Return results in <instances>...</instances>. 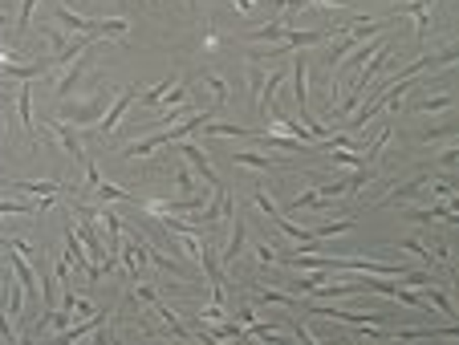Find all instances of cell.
Listing matches in <instances>:
<instances>
[{"mask_svg": "<svg viewBox=\"0 0 459 345\" xmlns=\"http://www.w3.org/2000/svg\"><path fill=\"white\" fill-rule=\"evenodd\" d=\"M330 163H338V167H366V158H362V155H354L350 146H338V150L330 155Z\"/></svg>", "mask_w": 459, "mask_h": 345, "instance_id": "ac0fdd59", "label": "cell"}, {"mask_svg": "<svg viewBox=\"0 0 459 345\" xmlns=\"http://www.w3.org/2000/svg\"><path fill=\"white\" fill-rule=\"evenodd\" d=\"M130 102H139V89H134V86L118 89L114 102L106 106V114L98 118V138H110V134H114V126L122 122V114H126V106H130Z\"/></svg>", "mask_w": 459, "mask_h": 345, "instance_id": "7a4b0ae2", "label": "cell"}, {"mask_svg": "<svg viewBox=\"0 0 459 345\" xmlns=\"http://www.w3.org/2000/svg\"><path fill=\"white\" fill-rule=\"evenodd\" d=\"M354 228V219H338V224H325V228L313 231V240H330V236H342V231Z\"/></svg>", "mask_w": 459, "mask_h": 345, "instance_id": "7402d4cb", "label": "cell"}, {"mask_svg": "<svg viewBox=\"0 0 459 345\" xmlns=\"http://www.w3.org/2000/svg\"><path fill=\"white\" fill-rule=\"evenodd\" d=\"M118 260H122V273H126L130 280H139V273H143V264H146V248L122 240V248H118Z\"/></svg>", "mask_w": 459, "mask_h": 345, "instance_id": "277c9868", "label": "cell"}, {"mask_svg": "<svg viewBox=\"0 0 459 345\" xmlns=\"http://www.w3.org/2000/svg\"><path fill=\"white\" fill-rule=\"evenodd\" d=\"M317 203V191H301L297 199H293V207H313Z\"/></svg>", "mask_w": 459, "mask_h": 345, "instance_id": "f1b7e54d", "label": "cell"}, {"mask_svg": "<svg viewBox=\"0 0 459 345\" xmlns=\"http://www.w3.org/2000/svg\"><path fill=\"white\" fill-rule=\"evenodd\" d=\"M82 70H86V58L77 53V58H73V65H70V70H65V73H61V82H58V102L73 98V86L82 82Z\"/></svg>", "mask_w": 459, "mask_h": 345, "instance_id": "30bf717a", "label": "cell"}, {"mask_svg": "<svg viewBox=\"0 0 459 345\" xmlns=\"http://www.w3.org/2000/svg\"><path fill=\"white\" fill-rule=\"evenodd\" d=\"M163 98H167V106H183V102H187V77H179V82L163 94Z\"/></svg>", "mask_w": 459, "mask_h": 345, "instance_id": "484cf974", "label": "cell"}, {"mask_svg": "<svg viewBox=\"0 0 459 345\" xmlns=\"http://www.w3.org/2000/svg\"><path fill=\"white\" fill-rule=\"evenodd\" d=\"M256 260H260V264H276V252H273L269 244H260V248H256Z\"/></svg>", "mask_w": 459, "mask_h": 345, "instance_id": "f546056e", "label": "cell"}, {"mask_svg": "<svg viewBox=\"0 0 459 345\" xmlns=\"http://www.w3.org/2000/svg\"><path fill=\"white\" fill-rule=\"evenodd\" d=\"M451 94H435V98H423V102H415V110H423V114H439V110H447L451 106Z\"/></svg>", "mask_w": 459, "mask_h": 345, "instance_id": "e0dca14e", "label": "cell"}, {"mask_svg": "<svg viewBox=\"0 0 459 345\" xmlns=\"http://www.w3.org/2000/svg\"><path fill=\"white\" fill-rule=\"evenodd\" d=\"M232 163H240V167H252V171H264V167H281V158H269V155H232Z\"/></svg>", "mask_w": 459, "mask_h": 345, "instance_id": "2e32d148", "label": "cell"}, {"mask_svg": "<svg viewBox=\"0 0 459 345\" xmlns=\"http://www.w3.org/2000/svg\"><path fill=\"white\" fill-rule=\"evenodd\" d=\"M94 195H98V199H110V203H126V199H130L126 191L110 187V183H102V179H98V187H94Z\"/></svg>", "mask_w": 459, "mask_h": 345, "instance_id": "d4e9b609", "label": "cell"}, {"mask_svg": "<svg viewBox=\"0 0 459 345\" xmlns=\"http://www.w3.org/2000/svg\"><path fill=\"white\" fill-rule=\"evenodd\" d=\"M175 183H179V195H195V183H191V167H179V171H175Z\"/></svg>", "mask_w": 459, "mask_h": 345, "instance_id": "83f0119b", "label": "cell"}, {"mask_svg": "<svg viewBox=\"0 0 459 345\" xmlns=\"http://www.w3.org/2000/svg\"><path fill=\"white\" fill-rule=\"evenodd\" d=\"M248 301H264V305H293V297L276 292V288H256V297H248Z\"/></svg>", "mask_w": 459, "mask_h": 345, "instance_id": "603a6c76", "label": "cell"}, {"mask_svg": "<svg viewBox=\"0 0 459 345\" xmlns=\"http://www.w3.org/2000/svg\"><path fill=\"white\" fill-rule=\"evenodd\" d=\"M402 252H411V256L418 260V264H427V268H435V252H431L427 244H423V240H415V236H406V240H402Z\"/></svg>", "mask_w": 459, "mask_h": 345, "instance_id": "7c38bea8", "label": "cell"}, {"mask_svg": "<svg viewBox=\"0 0 459 345\" xmlns=\"http://www.w3.org/2000/svg\"><path fill=\"white\" fill-rule=\"evenodd\" d=\"M203 77V86L212 89V106H224V102H228V82H224V77H215V73H200Z\"/></svg>", "mask_w": 459, "mask_h": 345, "instance_id": "9a60e30c", "label": "cell"}, {"mask_svg": "<svg viewBox=\"0 0 459 345\" xmlns=\"http://www.w3.org/2000/svg\"><path fill=\"white\" fill-rule=\"evenodd\" d=\"M179 155H183V163L191 167V171H200L203 179H207V187H212V191H215V187H224V179H220V175L207 167V155H203L195 143H187V138H183V143H179Z\"/></svg>", "mask_w": 459, "mask_h": 345, "instance_id": "3957f363", "label": "cell"}, {"mask_svg": "<svg viewBox=\"0 0 459 345\" xmlns=\"http://www.w3.org/2000/svg\"><path fill=\"white\" fill-rule=\"evenodd\" d=\"M0 337H16L13 325H9V317H4V309H0Z\"/></svg>", "mask_w": 459, "mask_h": 345, "instance_id": "d6a6232c", "label": "cell"}, {"mask_svg": "<svg viewBox=\"0 0 459 345\" xmlns=\"http://www.w3.org/2000/svg\"><path fill=\"white\" fill-rule=\"evenodd\" d=\"M49 134H58V143H61V150H65V155L70 158H77V163H86V150H82V138H77V130L73 126H65V122H53V126H49Z\"/></svg>", "mask_w": 459, "mask_h": 345, "instance_id": "8992f818", "label": "cell"}, {"mask_svg": "<svg viewBox=\"0 0 459 345\" xmlns=\"http://www.w3.org/2000/svg\"><path fill=\"white\" fill-rule=\"evenodd\" d=\"M106 106H110L106 89H98L94 98H82V102L65 98V102H61V118H70V126H94V122L106 114Z\"/></svg>", "mask_w": 459, "mask_h": 345, "instance_id": "6da1fadb", "label": "cell"}, {"mask_svg": "<svg viewBox=\"0 0 459 345\" xmlns=\"http://www.w3.org/2000/svg\"><path fill=\"white\" fill-rule=\"evenodd\" d=\"M455 158H459V150H455V146H447L443 158H439V167H443V171H447V167H455Z\"/></svg>", "mask_w": 459, "mask_h": 345, "instance_id": "4dcf8cb0", "label": "cell"}, {"mask_svg": "<svg viewBox=\"0 0 459 345\" xmlns=\"http://www.w3.org/2000/svg\"><path fill=\"white\" fill-rule=\"evenodd\" d=\"M285 33H288V25L285 21H269V25H260V29H248L244 33V41H252V45H269V41H285Z\"/></svg>", "mask_w": 459, "mask_h": 345, "instance_id": "9c48e42d", "label": "cell"}, {"mask_svg": "<svg viewBox=\"0 0 459 345\" xmlns=\"http://www.w3.org/2000/svg\"><path fill=\"white\" fill-rule=\"evenodd\" d=\"M252 203H256V207H260V212H264L269 219H276V216H281V212H276V203H273V195H269L264 187H256V191H252Z\"/></svg>", "mask_w": 459, "mask_h": 345, "instance_id": "ffe728a7", "label": "cell"}, {"mask_svg": "<svg viewBox=\"0 0 459 345\" xmlns=\"http://www.w3.org/2000/svg\"><path fill=\"white\" fill-rule=\"evenodd\" d=\"M16 114H21V122H25V134H29L33 143H37V126H33V94H29V82H21V89H16Z\"/></svg>", "mask_w": 459, "mask_h": 345, "instance_id": "ba28073f", "label": "cell"}, {"mask_svg": "<svg viewBox=\"0 0 459 345\" xmlns=\"http://www.w3.org/2000/svg\"><path fill=\"white\" fill-rule=\"evenodd\" d=\"M33 9H37V0H21V13H16V33H25V29H29Z\"/></svg>", "mask_w": 459, "mask_h": 345, "instance_id": "4316f807", "label": "cell"}, {"mask_svg": "<svg viewBox=\"0 0 459 345\" xmlns=\"http://www.w3.org/2000/svg\"><path fill=\"white\" fill-rule=\"evenodd\" d=\"M171 86H175V82H158V86H151L146 94H139V102H143V106H158V102H163V94H167Z\"/></svg>", "mask_w": 459, "mask_h": 345, "instance_id": "cb8c5ba5", "label": "cell"}, {"mask_svg": "<svg viewBox=\"0 0 459 345\" xmlns=\"http://www.w3.org/2000/svg\"><path fill=\"white\" fill-rule=\"evenodd\" d=\"M244 216H236V231H232V240H228V248H224V264H232V260L240 256V248H244Z\"/></svg>", "mask_w": 459, "mask_h": 345, "instance_id": "4fadbf2b", "label": "cell"}, {"mask_svg": "<svg viewBox=\"0 0 459 345\" xmlns=\"http://www.w3.org/2000/svg\"><path fill=\"white\" fill-rule=\"evenodd\" d=\"M37 207L33 203H21V199H0V216H33Z\"/></svg>", "mask_w": 459, "mask_h": 345, "instance_id": "44dd1931", "label": "cell"}, {"mask_svg": "<svg viewBox=\"0 0 459 345\" xmlns=\"http://www.w3.org/2000/svg\"><path fill=\"white\" fill-rule=\"evenodd\" d=\"M285 70H288V65L273 70V77H269V82H264V89L256 94V110H260V114H269V110H273V94H276V86L285 82Z\"/></svg>", "mask_w": 459, "mask_h": 345, "instance_id": "8fae6325", "label": "cell"}, {"mask_svg": "<svg viewBox=\"0 0 459 345\" xmlns=\"http://www.w3.org/2000/svg\"><path fill=\"white\" fill-rule=\"evenodd\" d=\"M9 264H13V276L21 280L25 297H37V273H33V260H25L21 252H13V248H9Z\"/></svg>", "mask_w": 459, "mask_h": 345, "instance_id": "5b68a950", "label": "cell"}, {"mask_svg": "<svg viewBox=\"0 0 459 345\" xmlns=\"http://www.w3.org/2000/svg\"><path fill=\"white\" fill-rule=\"evenodd\" d=\"M13 191H25V195H58L61 183H13Z\"/></svg>", "mask_w": 459, "mask_h": 345, "instance_id": "d6986e66", "label": "cell"}, {"mask_svg": "<svg viewBox=\"0 0 459 345\" xmlns=\"http://www.w3.org/2000/svg\"><path fill=\"white\" fill-rule=\"evenodd\" d=\"M139 297H143L146 305H158V292H155L151 285H139Z\"/></svg>", "mask_w": 459, "mask_h": 345, "instance_id": "1f68e13d", "label": "cell"}, {"mask_svg": "<svg viewBox=\"0 0 459 345\" xmlns=\"http://www.w3.org/2000/svg\"><path fill=\"white\" fill-rule=\"evenodd\" d=\"M423 297H427L431 305H439L447 321H455V305H451V292H443V288H431V285H427V292H423Z\"/></svg>", "mask_w": 459, "mask_h": 345, "instance_id": "5bb4252c", "label": "cell"}, {"mask_svg": "<svg viewBox=\"0 0 459 345\" xmlns=\"http://www.w3.org/2000/svg\"><path fill=\"white\" fill-rule=\"evenodd\" d=\"M146 260H151V264H155L158 273L183 276V280H200V276L191 273V268H187V264H179V260H175V256H163V252H155V248H146Z\"/></svg>", "mask_w": 459, "mask_h": 345, "instance_id": "52a82bcc", "label": "cell"}]
</instances>
